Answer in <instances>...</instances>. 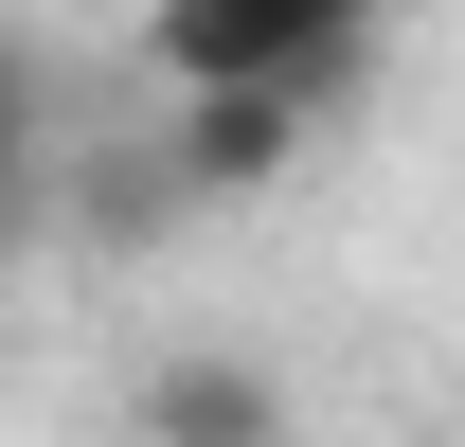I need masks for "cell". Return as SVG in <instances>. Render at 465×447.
Segmentation results:
<instances>
[{
	"label": "cell",
	"instance_id": "obj_1",
	"mask_svg": "<svg viewBox=\"0 0 465 447\" xmlns=\"http://www.w3.org/2000/svg\"><path fill=\"white\" fill-rule=\"evenodd\" d=\"M376 55H394V0H143L162 108H197V90H287V108L341 125Z\"/></svg>",
	"mask_w": 465,
	"mask_h": 447
},
{
	"label": "cell",
	"instance_id": "obj_2",
	"mask_svg": "<svg viewBox=\"0 0 465 447\" xmlns=\"http://www.w3.org/2000/svg\"><path fill=\"white\" fill-rule=\"evenodd\" d=\"M125 447H287V376L232 340H179L125 376Z\"/></svg>",
	"mask_w": 465,
	"mask_h": 447
},
{
	"label": "cell",
	"instance_id": "obj_3",
	"mask_svg": "<svg viewBox=\"0 0 465 447\" xmlns=\"http://www.w3.org/2000/svg\"><path fill=\"white\" fill-rule=\"evenodd\" d=\"M304 144H322V108H287V90H197V108H162L179 197H269Z\"/></svg>",
	"mask_w": 465,
	"mask_h": 447
},
{
	"label": "cell",
	"instance_id": "obj_4",
	"mask_svg": "<svg viewBox=\"0 0 465 447\" xmlns=\"http://www.w3.org/2000/svg\"><path fill=\"white\" fill-rule=\"evenodd\" d=\"M36 108H54V72H36V36H0V251L36 233Z\"/></svg>",
	"mask_w": 465,
	"mask_h": 447
}]
</instances>
